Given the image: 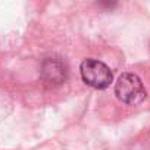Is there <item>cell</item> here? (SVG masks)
<instances>
[{"label": "cell", "instance_id": "3957f363", "mask_svg": "<svg viewBox=\"0 0 150 150\" xmlns=\"http://www.w3.org/2000/svg\"><path fill=\"white\" fill-rule=\"evenodd\" d=\"M40 77L46 86H60L68 78V66L57 56L44 57L40 63Z\"/></svg>", "mask_w": 150, "mask_h": 150}, {"label": "cell", "instance_id": "7a4b0ae2", "mask_svg": "<svg viewBox=\"0 0 150 150\" xmlns=\"http://www.w3.org/2000/svg\"><path fill=\"white\" fill-rule=\"evenodd\" d=\"M115 94L122 103L135 106L146 99V88L138 75L132 72H125L118 78L115 84Z\"/></svg>", "mask_w": 150, "mask_h": 150}, {"label": "cell", "instance_id": "6da1fadb", "mask_svg": "<svg viewBox=\"0 0 150 150\" xmlns=\"http://www.w3.org/2000/svg\"><path fill=\"white\" fill-rule=\"evenodd\" d=\"M80 74L83 81L96 90H105L113 81V74L110 68L97 59H86L80 66Z\"/></svg>", "mask_w": 150, "mask_h": 150}]
</instances>
